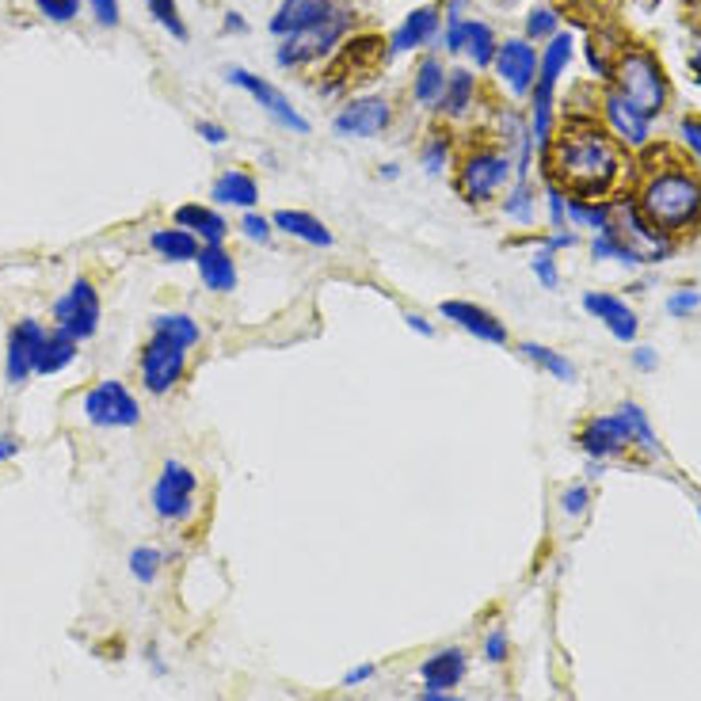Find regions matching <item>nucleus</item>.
<instances>
[{
	"instance_id": "f257e3e1",
	"label": "nucleus",
	"mask_w": 701,
	"mask_h": 701,
	"mask_svg": "<svg viewBox=\"0 0 701 701\" xmlns=\"http://www.w3.org/2000/svg\"><path fill=\"white\" fill-rule=\"evenodd\" d=\"M541 169H545V183H556L564 195L595 203V198H610L625 180L629 153L613 141L607 126L595 123V115H564Z\"/></svg>"
},
{
	"instance_id": "f03ea898",
	"label": "nucleus",
	"mask_w": 701,
	"mask_h": 701,
	"mask_svg": "<svg viewBox=\"0 0 701 701\" xmlns=\"http://www.w3.org/2000/svg\"><path fill=\"white\" fill-rule=\"evenodd\" d=\"M636 210L644 214L652 229L667 241L679 244L682 237H694L701 229V172L667 149V161L641 172V183L633 191Z\"/></svg>"
},
{
	"instance_id": "7ed1b4c3",
	"label": "nucleus",
	"mask_w": 701,
	"mask_h": 701,
	"mask_svg": "<svg viewBox=\"0 0 701 701\" xmlns=\"http://www.w3.org/2000/svg\"><path fill=\"white\" fill-rule=\"evenodd\" d=\"M610 88H618L636 111L648 118H659L671 103V81H667L659 58L648 46H621L618 61H613Z\"/></svg>"
},
{
	"instance_id": "20e7f679",
	"label": "nucleus",
	"mask_w": 701,
	"mask_h": 701,
	"mask_svg": "<svg viewBox=\"0 0 701 701\" xmlns=\"http://www.w3.org/2000/svg\"><path fill=\"white\" fill-rule=\"evenodd\" d=\"M515 183V161L504 146H469L466 153L453 161V191L461 203L469 206H489Z\"/></svg>"
},
{
	"instance_id": "39448f33",
	"label": "nucleus",
	"mask_w": 701,
	"mask_h": 701,
	"mask_svg": "<svg viewBox=\"0 0 701 701\" xmlns=\"http://www.w3.org/2000/svg\"><path fill=\"white\" fill-rule=\"evenodd\" d=\"M350 27H355V15H350L347 8H336V12H332L324 23H317V27L301 31V35L283 38V46L275 50V61L283 69L313 66V61L329 58V54L344 43V38L350 35Z\"/></svg>"
},
{
	"instance_id": "423d86ee",
	"label": "nucleus",
	"mask_w": 701,
	"mask_h": 701,
	"mask_svg": "<svg viewBox=\"0 0 701 701\" xmlns=\"http://www.w3.org/2000/svg\"><path fill=\"white\" fill-rule=\"evenodd\" d=\"M81 412L88 424L100 427V432H130V427L141 424L138 397L115 378L95 381V386L81 397Z\"/></svg>"
},
{
	"instance_id": "0eeeda50",
	"label": "nucleus",
	"mask_w": 701,
	"mask_h": 701,
	"mask_svg": "<svg viewBox=\"0 0 701 701\" xmlns=\"http://www.w3.org/2000/svg\"><path fill=\"white\" fill-rule=\"evenodd\" d=\"M100 317H103L100 290H95L92 278H84V275L73 278L69 290L54 301V329L73 336L77 344H84V340H92L95 332H100Z\"/></svg>"
},
{
	"instance_id": "6e6552de",
	"label": "nucleus",
	"mask_w": 701,
	"mask_h": 701,
	"mask_svg": "<svg viewBox=\"0 0 701 701\" xmlns=\"http://www.w3.org/2000/svg\"><path fill=\"white\" fill-rule=\"evenodd\" d=\"M138 374H141V389H146L149 397L172 393L183 381V374H187V347H180L175 340H164V336H149L146 347L138 350Z\"/></svg>"
},
{
	"instance_id": "1a4fd4ad",
	"label": "nucleus",
	"mask_w": 701,
	"mask_h": 701,
	"mask_svg": "<svg viewBox=\"0 0 701 701\" xmlns=\"http://www.w3.org/2000/svg\"><path fill=\"white\" fill-rule=\"evenodd\" d=\"M195 492H198V473L183 461L169 458L153 484V512L169 522H183L195 512Z\"/></svg>"
},
{
	"instance_id": "9d476101",
	"label": "nucleus",
	"mask_w": 701,
	"mask_h": 701,
	"mask_svg": "<svg viewBox=\"0 0 701 701\" xmlns=\"http://www.w3.org/2000/svg\"><path fill=\"white\" fill-rule=\"evenodd\" d=\"M599 111H602V126L613 134V141H618L625 153L629 149L644 153V149L652 146V118L644 115V111H636L618 88H607V92H602Z\"/></svg>"
},
{
	"instance_id": "9b49d317",
	"label": "nucleus",
	"mask_w": 701,
	"mask_h": 701,
	"mask_svg": "<svg viewBox=\"0 0 701 701\" xmlns=\"http://www.w3.org/2000/svg\"><path fill=\"white\" fill-rule=\"evenodd\" d=\"M226 81L237 84L241 92H249L252 100H256L260 107L267 111V115L275 118L278 126H283V130H294V134H309V130H313V126H309V118L301 115V111L294 107V103L286 100V95L278 92L275 84L263 81V77L249 73V69H241V66H229V69H226Z\"/></svg>"
},
{
	"instance_id": "f8f14e48",
	"label": "nucleus",
	"mask_w": 701,
	"mask_h": 701,
	"mask_svg": "<svg viewBox=\"0 0 701 701\" xmlns=\"http://www.w3.org/2000/svg\"><path fill=\"white\" fill-rule=\"evenodd\" d=\"M50 336L38 317H20V321L8 329V344H4V381L8 386H23V381L35 374V358L43 340Z\"/></svg>"
},
{
	"instance_id": "ddd939ff",
	"label": "nucleus",
	"mask_w": 701,
	"mask_h": 701,
	"mask_svg": "<svg viewBox=\"0 0 701 701\" xmlns=\"http://www.w3.org/2000/svg\"><path fill=\"white\" fill-rule=\"evenodd\" d=\"M576 443H579V450H584L587 458L607 461V458H618V453H625L629 446H636V435H633V424H629L625 412L613 409L610 416L587 420V424L579 427Z\"/></svg>"
},
{
	"instance_id": "4468645a",
	"label": "nucleus",
	"mask_w": 701,
	"mask_h": 701,
	"mask_svg": "<svg viewBox=\"0 0 701 701\" xmlns=\"http://www.w3.org/2000/svg\"><path fill=\"white\" fill-rule=\"evenodd\" d=\"M393 123V103L386 95H358L347 100L332 118L336 138H378L381 130H389Z\"/></svg>"
},
{
	"instance_id": "2eb2a0df",
	"label": "nucleus",
	"mask_w": 701,
	"mask_h": 701,
	"mask_svg": "<svg viewBox=\"0 0 701 701\" xmlns=\"http://www.w3.org/2000/svg\"><path fill=\"white\" fill-rule=\"evenodd\" d=\"M492 69H496V81L504 84L512 95H530L533 81H538V46L522 35L504 38L499 50H496V61H492Z\"/></svg>"
},
{
	"instance_id": "dca6fc26",
	"label": "nucleus",
	"mask_w": 701,
	"mask_h": 701,
	"mask_svg": "<svg viewBox=\"0 0 701 701\" xmlns=\"http://www.w3.org/2000/svg\"><path fill=\"white\" fill-rule=\"evenodd\" d=\"M438 313H443V321H450L453 329L469 332L473 340H481V344H496V347H507V329L504 321H499L492 309L476 306V301H461V298H450L438 306Z\"/></svg>"
},
{
	"instance_id": "f3484780",
	"label": "nucleus",
	"mask_w": 701,
	"mask_h": 701,
	"mask_svg": "<svg viewBox=\"0 0 701 701\" xmlns=\"http://www.w3.org/2000/svg\"><path fill=\"white\" fill-rule=\"evenodd\" d=\"M579 306H584V313H591L595 321L607 324V332L618 344H633L636 332H641V321H636V313L625 306V298H618V294H607V290H587L584 298H579Z\"/></svg>"
},
{
	"instance_id": "a211bd4d",
	"label": "nucleus",
	"mask_w": 701,
	"mask_h": 701,
	"mask_svg": "<svg viewBox=\"0 0 701 701\" xmlns=\"http://www.w3.org/2000/svg\"><path fill=\"white\" fill-rule=\"evenodd\" d=\"M340 8V0H283V4L275 8V15H271V35L278 38H290V35H301V31L317 27V23H324L332 12Z\"/></svg>"
},
{
	"instance_id": "6ab92c4d",
	"label": "nucleus",
	"mask_w": 701,
	"mask_h": 701,
	"mask_svg": "<svg viewBox=\"0 0 701 701\" xmlns=\"http://www.w3.org/2000/svg\"><path fill=\"white\" fill-rule=\"evenodd\" d=\"M438 27H443V8L424 4L416 12L404 15L401 27L389 35V54H409V50H424L427 43H435Z\"/></svg>"
},
{
	"instance_id": "aec40b11",
	"label": "nucleus",
	"mask_w": 701,
	"mask_h": 701,
	"mask_svg": "<svg viewBox=\"0 0 701 701\" xmlns=\"http://www.w3.org/2000/svg\"><path fill=\"white\" fill-rule=\"evenodd\" d=\"M172 226H180V229H187V233H195L198 244H226V237H229V221L221 218L214 206H203V203L175 206Z\"/></svg>"
},
{
	"instance_id": "412c9836",
	"label": "nucleus",
	"mask_w": 701,
	"mask_h": 701,
	"mask_svg": "<svg viewBox=\"0 0 701 701\" xmlns=\"http://www.w3.org/2000/svg\"><path fill=\"white\" fill-rule=\"evenodd\" d=\"M271 226H275V233H286L301 244H313V249H332V244H336L332 229L324 226L321 218H313L309 210H275L271 214Z\"/></svg>"
},
{
	"instance_id": "4be33fe9",
	"label": "nucleus",
	"mask_w": 701,
	"mask_h": 701,
	"mask_svg": "<svg viewBox=\"0 0 701 701\" xmlns=\"http://www.w3.org/2000/svg\"><path fill=\"white\" fill-rule=\"evenodd\" d=\"M198 278L210 294H233L237 290V260L226 244H203L198 252Z\"/></svg>"
},
{
	"instance_id": "5701e85b",
	"label": "nucleus",
	"mask_w": 701,
	"mask_h": 701,
	"mask_svg": "<svg viewBox=\"0 0 701 701\" xmlns=\"http://www.w3.org/2000/svg\"><path fill=\"white\" fill-rule=\"evenodd\" d=\"M210 198L218 206H237V210H256L260 203V183L252 172L244 169H226L214 180L210 187Z\"/></svg>"
},
{
	"instance_id": "b1692460",
	"label": "nucleus",
	"mask_w": 701,
	"mask_h": 701,
	"mask_svg": "<svg viewBox=\"0 0 701 701\" xmlns=\"http://www.w3.org/2000/svg\"><path fill=\"white\" fill-rule=\"evenodd\" d=\"M466 671H469L466 648H438L435 656H427L424 667H420L427 690H453L466 679Z\"/></svg>"
},
{
	"instance_id": "393cba45",
	"label": "nucleus",
	"mask_w": 701,
	"mask_h": 701,
	"mask_svg": "<svg viewBox=\"0 0 701 701\" xmlns=\"http://www.w3.org/2000/svg\"><path fill=\"white\" fill-rule=\"evenodd\" d=\"M149 249H153L164 263H195L198 252H203V244H198V237L187 233V229L164 226V229H153V233H149Z\"/></svg>"
},
{
	"instance_id": "a878e982",
	"label": "nucleus",
	"mask_w": 701,
	"mask_h": 701,
	"mask_svg": "<svg viewBox=\"0 0 701 701\" xmlns=\"http://www.w3.org/2000/svg\"><path fill=\"white\" fill-rule=\"evenodd\" d=\"M446 77H450V69L443 66V58H435V54L420 58L416 73H412V100H416L420 107L435 111L446 92Z\"/></svg>"
},
{
	"instance_id": "bb28decb",
	"label": "nucleus",
	"mask_w": 701,
	"mask_h": 701,
	"mask_svg": "<svg viewBox=\"0 0 701 701\" xmlns=\"http://www.w3.org/2000/svg\"><path fill=\"white\" fill-rule=\"evenodd\" d=\"M572 54H576V43H572L568 31H556L545 43V50H538V81L556 88L564 77V69L572 66Z\"/></svg>"
},
{
	"instance_id": "cd10ccee",
	"label": "nucleus",
	"mask_w": 701,
	"mask_h": 701,
	"mask_svg": "<svg viewBox=\"0 0 701 701\" xmlns=\"http://www.w3.org/2000/svg\"><path fill=\"white\" fill-rule=\"evenodd\" d=\"M473 100H476V77L469 73V69H450V77H446V92H443V100H438L435 111L443 118H461V115H469Z\"/></svg>"
},
{
	"instance_id": "c85d7f7f",
	"label": "nucleus",
	"mask_w": 701,
	"mask_h": 701,
	"mask_svg": "<svg viewBox=\"0 0 701 701\" xmlns=\"http://www.w3.org/2000/svg\"><path fill=\"white\" fill-rule=\"evenodd\" d=\"M77 355H81V344H77L73 336H66L61 329H50V336H46L43 347H38L35 374H43V378H50V374H61Z\"/></svg>"
},
{
	"instance_id": "c756f323",
	"label": "nucleus",
	"mask_w": 701,
	"mask_h": 701,
	"mask_svg": "<svg viewBox=\"0 0 701 701\" xmlns=\"http://www.w3.org/2000/svg\"><path fill=\"white\" fill-rule=\"evenodd\" d=\"M153 336H164V340H175L180 347H195L198 340H203V329H198V321L191 313H153Z\"/></svg>"
},
{
	"instance_id": "7c9ffc66",
	"label": "nucleus",
	"mask_w": 701,
	"mask_h": 701,
	"mask_svg": "<svg viewBox=\"0 0 701 701\" xmlns=\"http://www.w3.org/2000/svg\"><path fill=\"white\" fill-rule=\"evenodd\" d=\"M499 210H504V218L519 221V226H533V218H538V195H533V183L515 180L512 187H507V195L499 198Z\"/></svg>"
},
{
	"instance_id": "2f4dec72",
	"label": "nucleus",
	"mask_w": 701,
	"mask_h": 701,
	"mask_svg": "<svg viewBox=\"0 0 701 701\" xmlns=\"http://www.w3.org/2000/svg\"><path fill=\"white\" fill-rule=\"evenodd\" d=\"M591 256L599 263H621V267H641V252L629 241H621L613 229H602V233L591 237Z\"/></svg>"
},
{
	"instance_id": "473e14b6",
	"label": "nucleus",
	"mask_w": 701,
	"mask_h": 701,
	"mask_svg": "<svg viewBox=\"0 0 701 701\" xmlns=\"http://www.w3.org/2000/svg\"><path fill=\"white\" fill-rule=\"evenodd\" d=\"M568 226L572 229H591L602 233L610 226V198H572L568 195Z\"/></svg>"
},
{
	"instance_id": "72a5a7b5",
	"label": "nucleus",
	"mask_w": 701,
	"mask_h": 701,
	"mask_svg": "<svg viewBox=\"0 0 701 701\" xmlns=\"http://www.w3.org/2000/svg\"><path fill=\"white\" fill-rule=\"evenodd\" d=\"M496 50H499V38H496V31H492V23L469 20L466 54L473 58V66L476 69H492V61H496Z\"/></svg>"
},
{
	"instance_id": "f704fd0d",
	"label": "nucleus",
	"mask_w": 701,
	"mask_h": 701,
	"mask_svg": "<svg viewBox=\"0 0 701 701\" xmlns=\"http://www.w3.org/2000/svg\"><path fill=\"white\" fill-rule=\"evenodd\" d=\"M519 355L526 358V363L541 366L545 374H553L556 381H576V366L568 363V358L561 355V350L545 347V344H533V340H526V344H519Z\"/></svg>"
},
{
	"instance_id": "c9c22d12",
	"label": "nucleus",
	"mask_w": 701,
	"mask_h": 701,
	"mask_svg": "<svg viewBox=\"0 0 701 701\" xmlns=\"http://www.w3.org/2000/svg\"><path fill=\"white\" fill-rule=\"evenodd\" d=\"M556 31H561V12H556L553 4H538L526 12L522 38H530V43H549Z\"/></svg>"
},
{
	"instance_id": "e433bc0d",
	"label": "nucleus",
	"mask_w": 701,
	"mask_h": 701,
	"mask_svg": "<svg viewBox=\"0 0 701 701\" xmlns=\"http://www.w3.org/2000/svg\"><path fill=\"white\" fill-rule=\"evenodd\" d=\"M420 161H424L427 175H443L446 169H450V134H443V130L427 134L424 149H420Z\"/></svg>"
},
{
	"instance_id": "4c0bfd02",
	"label": "nucleus",
	"mask_w": 701,
	"mask_h": 701,
	"mask_svg": "<svg viewBox=\"0 0 701 701\" xmlns=\"http://www.w3.org/2000/svg\"><path fill=\"white\" fill-rule=\"evenodd\" d=\"M618 54H621V46H613L607 35L587 38V61H591V69H595L599 81H610L613 77V61H618Z\"/></svg>"
},
{
	"instance_id": "58836bf2",
	"label": "nucleus",
	"mask_w": 701,
	"mask_h": 701,
	"mask_svg": "<svg viewBox=\"0 0 701 701\" xmlns=\"http://www.w3.org/2000/svg\"><path fill=\"white\" fill-rule=\"evenodd\" d=\"M621 412H625L629 424H633L636 446H641L644 453H652V458H656V453H664V446H659V438H656V432H652V424H648V412H644L641 404L625 401V404H621Z\"/></svg>"
},
{
	"instance_id": "ea45409f",
	"label": "nucleus",
	"mask_w": 701,
	"mask_h": 701,
	"mask_svg": "<svg viewBox=\"0 0 701 701\" xmlns=\"http://www.w3.org/2000/svg\"><path fill=\"white\" fill-rule=\"evenodd\" d=\"M161 564H164V553L153 545H138L130 553V572L138 584H153V579L161 576Z\"/></svg>"
},
{
	"instance_id": "a19ab883",
	"label": "nucleus",
	"mask_w": 701,
	"mask_h": 701,
	"mask_svg": "<svg viewBox=\"0 0 701 701\" xmlns=\"http://www.w3.org/2000/svg\"><path fill=\"white\" fill-rule=\"evenodd\" d=\"M149 15H153L157 23H161L164 31H169L172 38H180V43H187V23H183L180 8H175V0H146Z\"/></svg>"
},
{
	"instance_id": "79ce46f5",
	"label": "nucleus",
	"mask_w": 701,
	"mask_h": 701,
	"mask_svg": "<svg viewBox=\"0 0 701 701\" xmlns=\"http://www.w3.org/2000/svg\"><path fill=\"white\" fill-rule=\"evenodd\" d=\"M530 271H533V278H538L545 290H556L561 286V271H556V252H549V249H538L530 256Z\"/></svg>"
},
{
	"instance_id": "37998d69",
	"label": "nucleus",
	"mask_w": 701,
	"mask_h": 701,
	"mask_svg": "<svg viewBox=\"0 0 701 701\" xmlns=\"http://www.w3.org/2000/svg\"><path fill=\"white\" fill-rule=\"evenodd\" d=\"M545 210H549V226L553 229H572L568 226V195H564L556 183H545Z\"/></svg>"
},
{
	"instance_id": "c03bdc74",
	"label": "nucleus",
	"mask_w": 701,
	"mask_h": 701,
	"mask_svg": "<svg viewBox=\"0 0 701 701\" xmlns=\"http://www.w3.org/2000/svg\"><path fill=\"white\" fill-rule=\"evenodd\" d=\"M35 8L50 23H73L81 15V0H35Z\"/></svg>"
},
{
	"instance_id": "a18cd8bd",
	"label": "nucleus",
	"mask_w": 701,
	"mask_h": 701,
	"mask_svg": "<svg viewBox=\"0 0 701 701\" xmlns=\"http://www.w3.org/2000/svg\"><path fill=\"white\" fill-rule=\"evenodd\" d=\"M679 141L687 146V153L694 157V169L701 172V115H682Z\"/></svg>"
},
{
	"instance_id": "49530a36",
	"label": "nucleus",
	"mask_w": 701,
	"mask_h": 701,
	"mask_svg": "<svg viewBox=\"0 0 701 701\" xmlns=\"http://www.w3.org/2000/svg\"><path fill=\"white\" fill-rule=\"evenodd\" d=\"M241 233L249 237L252 244H271V237H275V226H271V218H263L256 210H244L241 218Z\"/></svg>"
},
{
	"instance_id": "de8ad7c7",
	"label": "nucleus",
	"mask_w": 701,
	"mask_h": 701,
	"mask_svg": "<svg viewBox=\"0 0 701 701\" xmlns=\"http://www.w3.org/2000/svg\"><path fill=\"white\" fill-rule=\"evenodd\" d=\"M701 309V290L698 286H682V290H675L671 298H667V313L671 317H690V313H698Z\"/></svg>"
},
{
	"instance_id": "09e8293b",
	"label": "nucleus",
	"mask_w": 701,
	"mask_h": 701,
	"mask_svg": "<svg viewBox=\"0 0 701 701\" xmlns=\"http://www.w3.org/2000/svg\"><path fill=\"white\" fill-rule=\"evenodd\" d=\"M591 507V489L587 484H572V489L561 492V512L572 515V519H579V515Z\"/></svg>"
},
{
	"instance_id": "8fccbe9b",
	"label": "nucleus",
	"mask_w": 701,
	"mask_h": 701,
	"mask_svg": "<svg viewBox=\"0 0 701 701\" xmlns=\"http://www.w3.org/2000/svg\"><path fill=\"white\" fill-rule=\"evenodd\" d=\"M466 35H469V15H461V20H446L443 50L446 54H466Z\"/></svg>"
},
{
	"instance_id": "3c124183",
	"label": "nucleus",
	"mask_w": 701,
	"mask_h": 701,
	"mask_svg": "<svg viewBox=\"0 0 701 701\" xmlns=\"http://www.w3.org/2000/svg\"><path fill=\"white\" fill-rule=\"evenodd\" d=\"M484 659H489V664H504V659H507V633H504V625H496L489 633V641H484Z\"/></svg>"
},
{
	"instance_id": "603ef678",
	"label": "nucleus",
	"mask_w": 701,
	"mask_h": 701,
	"mask_svg": "<svg viewBox=\"0 0 701 701\" xmlns=\"http://www.w3.org/2000/svg\"><path fill=\"white\" fill-rule=\"evenodd\" d=\"M88 4H92V15L100 27H118V20H123L118 0H88Z\"/></svg>"
},
{
	"instance_id": "864d4df0",
	"label": "nucleus",
	"mask_w": 701,
	"mask_h": 701,
	"mask_svg": "<svg viewBox=\"0 0 701 701\" xmlns=\"http://www.w3.org/2000/svg\"><path fill=\"white\" fill-rule=\"evenodd\" d=\"M579 244V233L576 229H553V233L541 241V249H549V252H561V249H576Z\"/></svg>"
},
{
	"instance_id": "5fc2aeb1",
	"label": "nucleus",
	"mask_w": 701,
	"mask_h": 701,
	"mask_svg": "<svg viewBox=\"0 0 701 701\" xmlns=\"http://www.w3.org/2000/svg\"><path fill=\"white\" fill-rule=\"evenodd\" d=\"M195 130H198V138H206L210 146H226V141H229V130H226V126H221V123H210V118H203V123H198Z\"/></svg>"
},
{
	"instance_id": "6e6d98bb",
	"label": "nucleus",
	"mask_w": 701,
	"mask_h": 701,
	"mask_svg": "<svg viewBox=\"0 0 701 701\" xmlns=\"http://www.w3.org/2000/svg\"><path fill=\"white\" fill-rule=\"evenodd\" d=\"M633 366L641 374H652L659 366V355H656V347H633Z\"/></svg>"
},
{
	"instance_id": "4d7b16f0",
	"label": "nucleus",
	"mask_w": 701,
	"mask_h": 701,
	"mask_svg": "<svg viewBox=\"0 0 701 701\" xmlns=\"http://www.w3.org/2000/svg\"><path fill=\"white\" fill-rule=\"evenodd\" d=\"M20 450H23V438L20 435H15V432H0V466H4V461H12Z\"/></svg>"
},
{
	"instance_id": "13d9d810",
	"label": "nucleus",
	"mask_w": 701,
	"mask_h": 701,
	"mask_svg": "<svg viewBox=\"0 0 701 701\" xmlns=\"http://www.w3.org/2000/svg\"><path fill=\"white\" fill-rule=\"evenodd\" d=\"M404 324H409L412 332H420V336H424V340H432V336H435V324L427 321L424 313H404Z\"/></svg>"
},
{
	"instance_id": "bf43d9fd",
	"label": "nucleus",
	"mask_w": 701,
	"mask_h": 701,
	"mask_svg": "<svg viewBox=\"0 0 701 701\" xmlns=\"http://www.w3.org/2000/svg\"><path fill=\"white\" fill-rule=\"evenodd\" d=\"M374 671H378V667H374V664H363V667H355V671H347V675H344V687H358V682L374 679Z\"/></svg>"
},
{
	"instance_id": "052dcab7",
	"label": "nucleus",
	"mask_w": 701,
	"mask_h": 701,
	"mask_svg": "<svg viewBox=\"0 0 701 701\" xmlns=\"http://www.w3.org/2000/svg\"><path fill=\"white\" fill-rule=\"evenodd\" d=\"M226 31H233V35H244V31H249V23H244L241 12H229L226 15Z\"/></svg>"
},
{
	"instance_id": "680f3d73",
	"label": "nucleus",
	"mask_w": 701,
	"mask_h": 701,
	"mask_svg": "<svg viewBox=\"0 0 701 701\" xmlns=\"http://www.w3.org/2000/svg\"><path fill=\"white\" fill-rule=\"evenodd\" d=\"M687 66H690V73H694V84L701 88V43L690 50V58H687Z\"/></svg>"
},
{
	"instance_id": "e2e57ef3",
	"label": "nucleus",
	"mask_w": 701,
	"mask_h": 701,
	"mask_svg": "<svg viewBox=\"0 0 701 701\" xmlns=\"http://www.w3.org/2000/svg\"><path fill=\"white\" fill-rule=\"evenodd\" d=\"M424 701H461V698H453L450 690H424Z\"/></svg>"
},
{
	"instance_id": "0e129e2a",
	"label": "nucleus",
	"mask_w": 701,
	"mask_h": 701,
	"mask_svg": "<svg viewBox=\"0 0 701 701\" xmlns=\"http://www.w3.org/2000/svg\"><path fill=\"white\" fill-rule=\"evenodd\" d=\"M397 175H401V164H386L381 169V180H397Z\"/></svg>"
},
{
	"instance_id": "69168bd1",
	"label": "nucleus",
	"mask_w": 701,
	"mask_h": 701,
	"mask_svg": "<svg viewBox=\"0 0 701 701\" xmlns=\"http://www.w3.org/2000/svg\"><path fill=\"white\" fill-rule=\"evenodd\" d=\"M698 519H701V512H698Z\"/></svg>"
}]
</instances>
